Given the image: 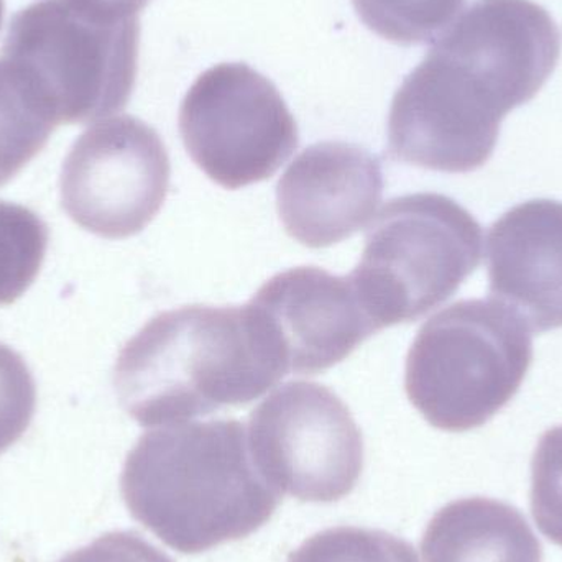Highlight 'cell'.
I'll use <instances>...</instances> for the list:
<instances>
[{"mask_svg":"<svg viewBox=\"0 0 562 562\" xmlns=\"http://www.w3.org/2000/svg\"><path fill=\"white\" fill-rule=\"evenodd\" d=\"M560 56V30L543 7L475 0L396 91L390 157L442 173L484 167L505 115L538 94Z\"/></svg>","mask_w":562,"mask_h":562,"instance_id":"obj_1","label":"cell"},{"mask_svg":"<svg viewBox=\"0 0 562 562\" xmlns=\"http://www.w3.org/2000/svg\"><path fill=\"white\" fill-rule=\"evenodd\" d=\"M286 367L250 306L178 307L148 321L121 350L114 385L142 426L177 425L272 390Z\"/></svg>","mask_w":562,"mask_h":562,"instance_id":"obj_2","label":"cell"},{"mask_svg":"<svg viewBox=\"0 0 562 562\" xmlns=\"http://www.w3.org/2000/svg\"><path fill=\"white\" fill-rule=\"evenodd\" d=\"M121 491L132 517L181 554L244 540L281 501L254 464L237 419L145 432L125 459Z\"/></svg>","mask_w":562,"mask_h":562,"instance_id":"obj_3","label":"cell"},{"mask_svg":"<svg viewBox=\"0 0 562 562\" xmlns=\"http://www.w3.org/2000/svg\"><path fill=\"white\" fill-rule=\"evenodd\" d=\"M531 360V330L514 311L495 300L458 301L413 340L406 395L435 428L469 431L512 402Z\"/></svg>","mask_w":562,"mask_h":562,"instance_id":"obj_4","label":"cell"},{"mask_svg":"<svg viewBox=\"0 0 562 562\" xmlns=\"http://www.w3.org/2000/svg\"><path fill=\"white\" fill-rule=\"evenodd\" d=\"M482 260V227L468 210L438 193L390 201L366 237L350 273L376 330L415 323L441 306Z\"/></svg>","mask_w":562,"mask_h":562,"instance_id":"obj_5","label":"cell"},{"mask_svg":"<svg viewBox=\"0 0 562 562\" xmlns=\"http://www.w3.org/2000/svg\"><path fill=\"white\" fill-rule=\"evenodd\" d=\"M138 42V19L95 22L68 0H40L13 16L2 56L25 72L56 125H85L131 101Z\"/></svg>","mask_w":562,"mask_h":562,"instance_id":"obj_6","label":"cell"},{"mask_svg":"<svg viewBox=\"0 0 562 562\" xmlns=\"http://www.w3.org/2000/svg\"><path fill=\"white\" fill-rule=\"evenodd\" d=\"M178 124L191 160L227 190L269 180L300 142L279 89L244 63L204 71L184 95Z\"/></svg>","mask_w":562,"mask_h":562,"instance_id":"obj_7","label":"cell"},{"mask_svg":"<svg viewBox=\"0 0 562 562\" xmlns=\"http://www.w3.org/2000/svg\"><path fill=\"white\" fill-rule=\"evenodd\" d=\"M247 442L266 481L301 502L340 501L362 474V432L346 403L319 383L276 390L250 413Z\"/></svg>","mask_w":562,"mask_h":562,"instance_id":"obj_8","label":"cell"},{"mask_svg":"<svg viewBox=\"0 0 562 562\" xmlns=\"http://www.w3.org/2000/svg\"><path fill=\"white\" fill-rule=\"evenodd\" d=\"M171 165L154 127L132 115L85 132L63 165L61 206L82 229L104 239L142 233L167 200Z\"/></svg>","mask_w":562,"mask_h":562,"instance_id":"obj_9","label":"cell"},{"mask_svg":"<svg viewBox=\"0 0 562 562\" xmlns=\"http://www.w3.org/2000/svg\"><path fill=\"white\" fill-rule=\"evenodd\" d=\"M266 321L288 373L317 375L379 333L350 277L297 267L273 277L249 301Z\"/></svg>","mask_w":562,"mask_h":562,"instance_id":"obj_10","label":"cell"},{"mask_svg":"<svg viewBox=\"0 0 562 562\" xmlns=\"http://www.w3.org/2000/svg\"><path fill=\"white\" fill-rule=\"evenodd\" d=\"M383 194L375 155L346 142H321L294 158L277 187V206L291 239L324 249L359 233Z\"/></svg>","mask_w":562,"mask_h":562,"instance_id":"obj_11","label":"cell"},{"mask_svg":"<svg viewBox=\"0 0 562 562\" xmlns=\"http://www.w3.org/2000/svg\"><path fill=\"white\" fill-rule=\"evenodd\" d=\"M492 300L514 311L531 333L562 327V203L518 204L487 236Z\"/></svg>","mask_w":562,"mask_h":562,"instance_id":"obj_12","label":"cell"},{"mask_svg":"<svg viewBox=\"0 0 562 562\" xmlns=\"http://www.w3.org/2000/svg\"><path fill=\"white\" fill-rule=\"evenodd\" d=\"M426 562H543L524 515L504 502L472 497L442 507L422 541Z\"/></svg>","mask_w":562,"mask_h":562,"instance_id":"obj_13","label":"cell"},{"mask_svg":"<svg viewBox=\"0 0 562 562\" xmlns=\"http://www.w3.org/2000/svg\"><path fill=\"white\" fill-rule=\"evenodd\" d=\"M56 127L25 72L0 56V188L45 148Z\"/></svg>","mask_w":562,"mask_h":562,"instance_id":"obj_14","label":"cell"},{"mask_svg":"<svg viewBox=\"0 0 562 562\" xmlns=\"http://www.w3.org/2000/svg\"><path fill=\"white\" fill-rule=\"evenodd\" d=\"M367 29L396 45L431 42L445 32L465 0H352Z\"/></svg>","mask_w":562,"mask_h":562,"instance_id":"obj_15","label":"cell"},{"mask_svg":"<svg viewBox=\"0 0 562 562\" xmlns=\"http://www.w3.org/2000/svg\"><path fill=\"white\" fill-rule=\"evenodd\" d=\"M288 562H419L412 544L386 531L337 527L307 538Z\"/></svg>","mask_w":562,"mask_h":562,"instance_id":"obj_16","label":"cell"},{"mask_svg":"<svg viewBox=\"0 0 562 562\" xmlns=\"http://www.w3.org/2000/svg\"><path fill=\"white\" fill-rule=\"evenodd\" d=\"M531 514L541 533L562 548V426L548 429L531 461Z\"/></svg>","mask_w":562,"mask_h":562,"instance_id":"obj_17","label":"cell"},{"mask_svg":"<svg viewBox=\"0 0 562 562\" xmlns=\"http://www.w3.org/2000/svg\"><path fill=\"white\" fill-rule=\"evenodd\" d=\"M35 408L36 386L29 366L0 342V454L25 435Z\"/></svg>","mask_w":562,"mask_h":562,"instance_id":"obj_18","label":"cell"},{"mask_svg":"<svg viewBox=\"0 0 562 562\" xmlns=\"http://www.w3.org/2000/svg\"><path fill=\"white\" fill-rule=\"evenodd\" d=\"M59 562H173L134 531H112Z\"/></svg>","mask_w":562,"mask_h":562,"instance_id":"obj_19","label":"cell"},{"mask_svg":"<svg viewBox=\"0 0 562 562\" xmlns=\"http://www.w3.org/2000/svg\"><path fill=\"white\" fill-rule=\"evenodd\" d=\"M72 9L95 22L121 23L138 19L150 0H68Z\"/></svg>","mask_w":562,"mask_h":562,"instance_id":"obj_20","label":"cell"},{"mask_svg":"<svg viewBox=\"0 0 562 562\" xmlns=\"http://www.w3.org/2000/svg\"><path fill=\"white\" fill-rule=\"evenodd\" d=\"M3 19V0H0V26H2Z\"/></svg>","mask_w":562,"mask_h":562,"instance_id":"obj_21","label":"cell"}]
</instances>
